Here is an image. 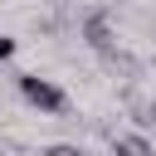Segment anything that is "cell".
Returning a JSON list of instances; mask_svg holds the SVG:
<instances>
[{"instance_id": "cell-1", "label": "cell", "mask_w": 156, "mask_h": 156, "mask_svg": "<svg viewBox=\"0 0 156 156\" xmlns=\"http://www.w3.org/2000/svg\"><path fill=\"white\" fill-rule=\"evenodd\" d=\"M15 88H20V98H24L29 107H39L44 117H63V112H68V93H63L58 83L39 78V73H15Z\"/></svg>"}, {"instance_id": "cell-2", "label": "cell", "mask_w": 156, "mask_h": 156, "mask_svg": "<svg viewBox=\"0 0 156 156\" xmlns=\"http://www.w3.org/2000/svg\"><path fill=\"white\" fill-rule=\"evenodd\" d=\"M78 39L102 58V54H112L117 49V24H112V10H102V5H93V10H83L78 15Z\"/></svg>"}, {"instance_id": "cell-3", "label": "cell", "mask_w": 156, "mask_h": 156, "mask_svg": "<svg viewBox=\"0 0 156 156\" xmlns=\"http://www.w3.org/2000/svg\"><path fill=\"white\" fill-rule=\"evenodd\" d=\"M112 156H156V146L141 132H122V136H112Z\"/></svg>"}, {"instance_id": "cell-4", "label": "cell", "mask_w": 156, "mask_h": 156, "mask_svg": "<svg viewBox=\"0 0 156 156\" xmlns=\"http://www.w3.org/2000/svg\"><path fill=\"white\" fill-rule=\"evenodd\" d=\"M44 156H93V151L78 141H54V146H44Z\"/></svg>"}, {"instance_id": "cell-5", "label": "cell", "mask_w": 156, "mask_h": 156, "mask_svg": "<svg viewBox=\"0 0 156 156\" xmlns=\"http://www.w3.org/2000/svg\"><path fill=\"white\" fill-rule=\"evenodd\" d=\"M10 54H15V39H10V34H0V63H5Z\"/></svg>"}, {"instance_id": "cell-6", "label": "cell", "mask_w": 156, "mask_h": 156, "mask_svg": "<svg viewBox=\"0 0 156 156\" xmlns=\"http://www.w3.org/2000/svg\"><path fill=\"white\" fill-rule=\"evenodd\" d=\"M141 127H156V98L146 102V117H141Z\"/></svg>"}]
</instances>
